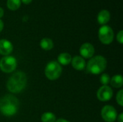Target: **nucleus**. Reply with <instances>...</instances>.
Wrapping results in <instances>:
<instances>
[{"mask_svg": "<svg viewBox=\"0 0 123 122\" xmlns=\"http://www.w3.org/2000/svg\"><path fill=\"white\" fill-rule=\"evenodd\" d=\"M117 103L121 106H123V90H120L117 94Z\"/></svg>", "mask_w": 123, "mask_h": 122, "instance_id": "6ab92c4d", "label": "nucleus"}, {"mask_svg": "<svg viewBox=\"0 0 123 122\" xmlns=\"http://www.w3.org/2000/svg\"><path fill=\"white\" fill-rule=\"evenodd\" d=\"M71 60H72L71 55L68 52L61 53L58 57V63L63 65H68L71 62Z\"/></svg>", "mask_w": 123, "mask_h": 122, "instance_id": "ddd939ff", "label": "nucleus"}, {"mask_svg": "<svg viewBox=\"0 0 123 122\" xmlns=\"http://www.w3.org/2000/svg\"><path fill=\"white\" fill-rule=\"evenodd\" d=\"M3 28H4V23H3L2 20L0 19V32L2 31Z\"/></svg>", "mask_w": 123, "mask_h": 122, "instance_id": "b1692460", "label": "nucleus"}, {"mask_svg": "<svg viewBox=\"0 0 123 122\" xmlns=\"http://www.w3.org/2000/svg\"><path fill=\"white\" fill-rule=\"evenodd\" d=\"M55 122H69L68 121L66 120V119H58L57 121H55Z\"/></svg>", "mask_w": 123, "mask_h": 122, "instance_id": "393cba45", "label": "nucleus"}, {"mask_svg": "<svg viewBox=\"0 0 123 122\" xmlns=\"http://www.w3.org/2000/svg\"><path fill=\"white\" fill-rule=\"evenodd\" d=\"M107 67L106 59L101 55L95 56L91 58L86 65L87 72L92 74H99L102 73Z\"/></svg>", "mask_w": 123, "mask_h": 122, "instance_id": "7ed1b4c3", "label": "nucleus"}, {"mask_svg": "<svg viewBox=\"0 0 123 122\" xmlns=\"http://www.w3.org/2000/svg\"><path fill=\"white\" fill-rule=\"evenodd\" d=\"M41 121L43 122H55V116L51 112H45L42 115Z\"/></svg>", "mask_w": 123, "mask_h": 122, "instance_id": "f3484780", "label": "nucleus"}, {"mask_svg": "<svg viewBox=\"0 0 123 122\" xmlns=\"http://www.w3.org/2000/svg\"><path fill=\"white\" fill-rule=\"evenodd\" d=\"M17 68V60L12 56H5L0 60V69L4 73H12Z\"/></svg>", "mask_w": 123, "mask_h": 122, "instance_id": "423d86ee", "label": "nucleus"}, {"mask_svg": "<svg viewBox=\"0 0 123 122\" xmlns=\"http://www.w3.org/2000/svg\"><path fill=\"white\" fill-rule=\"evenodd\" d=\"M20 1H21V2H22L25 4H29L32 1V0H20Z\"/></svg>", "mask_w": 123, "mask_h": 122, "instance_id": "4be33fe9", "label": "nucleus"}, {"mask_svg": "<svg viewBox=\"0 0 123 122\" xmlns=\"http://www.w3.org/2000/svg\"><path fill=\"white\" fill-rule=\"evenodd\" d=\"M4 12L3 8L0 7V18H1L4 16Z\"/></svg>", "mask_w": 123, "mask_h": 122, "instance_id": "5701e85b", "label": "nucleus"}, {"mask_svg": "<svg viewBox=\"0 0 123 122\" xmlns=\"http://www.w3.org/2000/svg\"><path fill=\"white\" fill-rule=\"evenodd\" d=\"M72 66L74 69L77 70H82L86 66V63L84 59L81 56H75L71 60Z\"/></svg>", "mask_w": 123, "mask_h": 122, "instance_id": "9b49d317", "label": "nucleus"}, {"mask_svg": "<svg viewBox=\"0 0 123 122\" xmlns=\"http://www.w3.org/2000/svg\"><path fill=\"white\" fill-rule=\"evenodd\" d=\"M110 81V77L108 74H103L100 77V82L102 84H103L104 86H107V84H108Z\"/></svg>", "mask_w": 123, "mask_h": 122, "instance_id": "a211bd4d", "label": "nucleus"}, {"mask_svg": "<svg viewBox=\"0 0 123 122\" xmlns=\"http://www.w3.org/2000/svg\"><path fill=\"white\" fill-rule=\"evenodd\" d=\"M13 50L12 44L7 40H0V54L3 55H9Z\"/></svg>", "mask_w": 123, "mask_h": 122, "instance_id": "9d476101", "label": "nucleus"}, {"mask_svg": "<svg viewBox=\"0 0 123 122\" xmlns=\"http://www.w3.org/2000/svg\"><path fill=\"white\" fill-rule=\"evenodd\" d=\"M117 121L119 122H123V113H121L117 117Z\"/></svg>", "mask_w": 123, "mask_h": 122, "instance_id": "412c9836", "label": "nucleus"}, {"mask_svg": "<svg viewBox=\"0 0 123 122\" xmlns=\"http://www.w3.org/2000/svg\"><path fill=\"white\" fill-rule=\"evenodd\" d=\"M6 6L9 9L12 11H15L20 7L21 1L20 0H7Z\"/></svg>", "mask_w": 123, "mask_h": 122, "instance_id": "dca6fc26", "label": "nucleus"}, {"mask_svg": "<svg viewBox=\"0 0 123 122\" xmlns=\"http://www.w3.org/2000/svg\"><path fill=\"white\" fill-rule=\"evenodd\" d=\"M117 41L120 43V44H123V30H120L117 35Z\"/></svg>", "mask_w": 123, "mask_h": 122, "instance_id": "aec40b11", "label": "nucleus"}, {"mask_svg": "<svg viewBox=\"0 0 123 122\" xmlns=\"http://www.w3.org/2000/svg\"><path fill=\"white\" fill-rule=\"evenodd\" d=\"M99 39L103 44L109 45L114 39V32L112 29L108 25H103L99 29Z\"/></svg>", "mask_w": 123, "mask_h": 122, "instance_id": "39448f33", "label": "nucleus"}, {"mask_svg": "<svg viewBox=\"0 0 123 122\" xmlns=\"http://www.w3.org/2000/svg\"><path fill=\"white\" fill-rule=\"evenodd\" d=\"M62 73V68L61 65L56 61H51L45 67V73L49 80L58 79Z\"/></svg>", "mask_w": 123, "mask_h": 122, "instance_id": "20e7f679", "label": "nucleus"}, {"mask_svg": "<svg viewBox=\"0 0 123 122\" xmlns=\"http://www.w3.org/2000/svg\"><path fill=\"white\" fill-rule=\"evenodd\" d=\"M80 54L82 58H91L94 54V46L88 42L83 44L80 47Z\"/></svg>", "mask_w": 123, "mask_h": 122, "instance_id": "1a4fd4ad", "label": "nucleus"}, {"mask_svg": "<svg viewBox=\"0 0 123 122\" xmlns=\"http://www.w3.org/2000/svg\"><path fill=\"white\" fill-rule=\"evenodd\" d=\"M18 99L12 95H6L0 99V112L6 116L14 115L19 107Z\"/></svg>", "mask_w": 123, "mask_h": 122, "instance_id": "f257e3e1", "label": "nucleus"}, {"mask_svg": "<svg viewBox=\"0 0 123 122\" xmlns=\"http://www.w3.org/2000/svg\"><path fill=\"white\" fill-rule=\"evenodd\" d=\"M113 95L112 88L107 86H103L97 91V96L99 100L102 101H107L111 99Z\"/></svg>", "mask_w": 123, "mask_h": 122, "instance_id": "6e6552de", "label": "nucleus"}, {"mask_svg": "<svg viewBox=\"0 0 123 122\" xmlns=\"http://www.w3.org/2000/svg\"><path fill=\"white\" fill-rule=\"evenodd\" d=\"M111 85L115 88H120L123 84V78L122 75H115L110 79Z\"/></svg>", "mask_w": 123, "mask_h": 122, "instance_id": "4468645a", "label": "nucleus"}, {"mask_svg": "<svg viewBox=\"0 0 123 122\" xmlns=\"http://www.w3.org/2000/svg\"><path fill=\"white\" fill-rule=\"evenodd\" d=\"M102 117L107 122H114L117 117L115 109L112 106H105L102 109Z\"/></svg>", "mask_w": 123, "mask_h": 122, "instance_id": "0eeeda50", "label": "nucleus"}, {"mask_svg": "<svg viewBox=\"0 0 123 122\" xmlns=\"http://www.w3.org/2000/svg\"><path fill=\"white\" fill-rule=\"evenodd\" d=\"M40 47L45 50H50L53 47V42L50 38H43L40 41Z\"/></svg>", "mask_w": 123, "mask_h": 122, "instance_id": "2eb2a0df", "label": "nucleus"}, {"mask_svg": "<svg viewBox=\"0 0 123 122\" xmlns=\"http://www.w3.org/2000/svg\"><path fill=\"white\" fill-rule=\"evenodd\" d=\"M110 19V13L106 9L100 11L97 16V21L99 24L105 25Z\"/></svg>", "mask_w": 123, "mask_h": 122, "instance_id": "f8f14e48", "label": "nucleus"}, {"mask_svg": "<svg viewBox=\"0 0 123 122\" xmlns=\"http://www.w3.org/2000/svg\"><path fill=\"white\" fill-rule=\"evenodd\" d=\"M27 83V77L23 72H17L14 73L8 80L6 83L7 89L14 93L21 92Z\"/></svg>", "mask_w": 123, "mask_h": 122, "instance_id": "f03ea898", "label": "nucleus"}]
</instances>
